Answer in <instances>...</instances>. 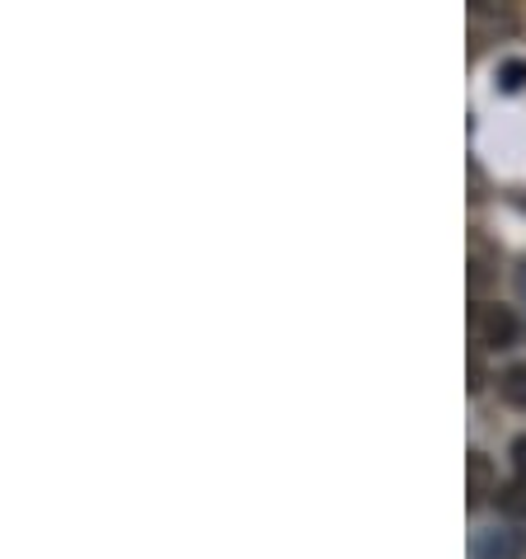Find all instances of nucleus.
Returning a JSON list of instances; mask_svg holds the SVG:
<instances>
[{
    "instance_id": "nucleus-1",
    "label": "nucleus",
    "mask_w": 526,
    "mask_h": 559,
    "mask_svg": "<svg viewBox=\"0 0 526 559\" xmlns=\"http://www.w3.org/2000/svg\"><path fill=\"white\" fill-rule=\"evenodd\" d=\"M470 338L479 348H513L522 338V320L513 316L507 306H493V301H475L470 306Z\"/></svg>"
},
{
    "instance_id": "nucleus-2",
    "label": "nucleus",
    "mask_w": 526,
    "mask_h": 559,
    "mask_svg": "<svg viewBox=\"0 0 526 559\" xmlns=\"http://www.w3.org/2000/svg\"><path fill=\"white\" fill-rule=\"evenodd\" d=\"M475 559H522L526 555V536L517 532V526H493V532H479L475 536Z\"/></svg>"
},
{
    "instance_id": "nucleus-3",
    "label": "nucleus",
    "mask_w": 526,
    "mask_h": 559,
    "mask_svg": "<svg viewBox=\"0 0 526 559\" xmlns=\"http://www.w3.org/2000/svg\"><path fill=\"white\" fill-rule=\"evenodd\" d=\"M466 475H470V508H485L493 493H499V485H493V465H489V456L485 452H470V461H466Z\"/></svg>"
},
{
    "instance_id": "nucleus-4",
    "label": "nucleus",
    "mask_w": 526,
    "mask_h": 559,
    "mask_svg": "<svg viewBox=\"0 0 526 559\" xmlns=\"http://www.w3.org/2000/svg\"><path fill=\"white\" fill-rule=\"evenodd\" d=\"M499 391H503V400H507V405L526 414V362H522V367H507V371H503V377H499Z\"/></svg>"
},
{
    "instance_id": "nucleus-5",
    "label": "nucleus",
    "mask_w": 526,
    "mask_h": 559,
    "mask_svg": "<svg viewBox=\"0 0 526 559\" xmlns=\"http://www.w3.org/2000/svg\"><path fill=\"white\" fill-rule=\"evenodd\" d=\"M493 259H499V254H493V250H489V240H485V236H475V240H470V263H475L470 283H475V287H485V283H489V277H493V269H489V263H493Z\"/></svg>"
},
{
    "instance_id": "nucleus-6",
    "label": "nucleus",
    "mask_w": 526,
    "mask_h": 559,
    "mask_svg": "<svg viewBox=\"0 0 526 559\" xmlns=\"http://www.w3.org/2000/svg\"><path fill=\"white\" fill-rule=\"evenodd\" d=\"M499 508L507 512V518H526V485L522 479H507V485L499 489Z\"/></svg>"
},
{
    "instance_id": "nucleus-7",
    "label": "nucleus",
    "mask_w": 526,
    "mask_h": 559,
    "mask_svg": "<svg viewBox=\"0 0 526 559\" xmlns=\"http://www.w3.org/2000/svg\"><path fill=\"white\" fill-rule=\"evenodd\" d=\"M499 85L503 90H522L526 85V61H507L503 75H499Z\"/></svg>"
},
{
    "instance_id": "nucleus-8",
    "label": "nucleus",
    "mask_w": 526,
    "mask_h": 559,
    "mask_svg": "<svg viewBox=\"0 0 526 559\" xmlns=\"http://www.w3.org/2000/svg\"><path fill=\"white\" fill-rule=\"evenodd\" d=\"M513 479H522V485H526V438L513 442Z\"/></svg>"
},
{
    "instance_id": "nucleus-9",
    "label": "nucleus",
    "mask_w": 526,
    "mask_h": 559,
    "mask_svg": "<svg viewBox=\"0 0 526 559\" xmlns=\"http://www.w3.org/2000/svg\"><path fill=\"white\" fill-rule=\"evenodd\" d=\"M517 287H522V297H526V263H522V273H517Z\"/></svg>"
}]
</instances>
